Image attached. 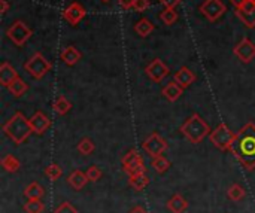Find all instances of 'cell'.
I'll return each instance as SVG.
<instances>
[{
    "label": "cell",
    "mask_w": 255,
    "mask_h": 213,
    "mask_svg": "<svg viewBox=\"0 0 255 213\" xmlns=\"http://www.w3.org/2000/svg\"><path fill=\"white\" fill-rule=\"evenodd\" d=\"M230 152H233L246 170L255 169V124L248 122L236 133Z\"/></svg>",
    "instance_id": "6da1fadb"
},
{
    "label": "cell",
    "mask_w": 255,
    "mask_h": 213,
    "mask_svg": "<svg viewBox=\"0 0 255 213\" xmlns=\"http://www.w3.org/2000/svg\"><path fill=\"white\" fill-rule=\"evenodd\" d=\"M3 133L14 142L15 145H21L33 133V128L30 125V119H27L24 116V113L15 112L12 115V118L3 125Z\"/></svg>",
    "instance_id": "7a4b0ae2"
},
{
    "label": "cell",
    "mask_w": 255,
    "mask_h": 213,
    "mask_svg": "<svg viewBox=\"0 0 255 213\" xmlns=\"http://www.w3.org/2000/svg\"><path fill=\"white\" fill-rule=\"evenodd\" d=\"M181 131L191 142V143H200L206 136L211 134V128H209L208 122L199 113L191 115L181 125Z\"/></svg>",
    "instance_id": "3957f363"
},
{
    "label": "cell",
    "mask_w": 255,
    "mask_h": 213,
    "mask_svg": "<svg viewBox=\"0 0 255 213\" xmlns=\"http://www.w3.org/2000/svg\"><path fill=\"white\" fill-rule=\"evenodd\" d=\"M51 63L41 54V52H36V54H33L29 60H27V63L24 64V69H26V72L32 76V78H35V79H42L49 70H51Z\"/></svg>",
    "instance_id": "277c9868"
},
{
    "label": "cell",
    "mask_w": 255,
    "mask_h": 213,
    "mask_svg": "<svg viewBox=\"0 0 255 213\" xmlns=\"http://www.w3.org/2000/svg\"><path fill=\"white\" fill-rule=\"evenodd\" d=\"M234 133L227 127V124H219L213 131H211V143L221 151H230V146L234 140Z\"/></svg>",
    "instance_id": "5b68a950"
},
{
    "label": "cell",
    "mask_w": 255,
    "mask_h": 213,
    "mask_svg": "<svg viewBox=\"0 0 255 213\" xmlns=\"http://www.w3.org/2000/svg\"><path fill=\"white\" fill-rule=\"evenodd\" d=\"M8 37L17 45V46H24L26 42L32 37V29L21 20H17L12 23V26L8 29Z\"/></svg>",
    "instance_id": "8992f818"
},
{
    "label": "cell",
    "mask_w": 255,
    "mask_h": 213,
    "mask_svg": "<svg viewBox=\"0 0 255 213\" xmlns=\"http://www.w3.org/2000/svg\"><path fill=\"white\" fill-rule=\"evenodd\" d=\"M225 11H227V8L221 0H205V3L200 6V12L212 23L219 20Z\"/></svg>",
    "instance_id": "52a82bcc"
},
{
    "label": "cell",
    "mask_w": 255,
    "mask_h": 213,
    "mask_svg": "<svg viewBox=\"0 0 255 213\" xmlns=\"http://www.w3.org/2000/svg\"><path fill=\"white\" fill-rule=\"evenodd\" d=\"M142 146H143V149H145L152 158L161 155V154L167 149L166 140H164L160 134H157V133H152V134L143 142Z\"/></svg>",
    "instance_id": "ba28073f"
},
{
    "label": "cell",
    "mask_w": 255,
    "mask_h": 213,
    "mask_svg": "<svg viewBox=\"0 0 255 213\" xmlns=\"http://www.w3.org/2000/svg\"><path fill=\"white\" fill-rule=\"evenodd\" d=\"M145 72L148 75V78L154 82H161L167 75H169V67L160 60V58H155L152 60L146 69H145Z\"/></svg>",
    "instance_id": "9c48e42d"
},
{
    "label": "cell",
    "mask_w": 255,
    "mask_h": 213,
    "mask_svg": "<svg viewBox=\"0 0 255 213\" xmlns=\"http://www.w3.org/2000/svg\"><path fill=\"white\" fill-rule=\"evenodd\" d=\"M234 55L242 61V63H249L255 57V45L248 39L243 37L234 48Z\"/></svg>",
    "instance_id": "30bf717a"
},
{
    "label": "cell",
    "mask_w": 255,
    "mask_h": 213,
    "mask_svg": "<svg viewBox=\"0 0 255 213\" xmlns=\"http://www.w3.org/2000/svg\"><path fill=\"white\" fill-rule=\"evenodd\" d=\"M85 8L81 5V3H72V5H69L66 9H64V12H63V17H64V20L70 24V26H76L84 17H85Z\"/></svg>",
    "instance_id": "8fae6325"
},
{
    "label": "cell",
    "mask_w": 255,
    "mask_h": 213,
    "mask_svg": "<svg viewBox=\"0 0 255 213\" xmlns=\"http://www.w3.org/2000/svg\"><path fill=\"white\" fill-rule=\"evenodd\" d=\"M30 125L33 128V133L36 134H43L49 127H51V119L43 113V112H36L30 118Z\"/></svg>",
    "instance_id": "7c38bea8"
},
{
    "label": "cell",
    "mask_w": 255,
    "mask_h": 213,
    "mask_svg": "<svg viewBox=\"0 0 255 213\" xmlns=\"http://www.w3.org/2000/svg\"><path fill=\"white\" fill-rule=\"evenodd\" d=\"M17 78H18L17 70L9 63H6V61L2 63V66H0V84H2L5 88H8Z\"/></svg>",
    "instance_id": "4fadbf2b"
},
{
    "label": "cell",
    "mask_w": 255,
    "mask_h": 213,
    "mask_svg": "<svg viewBox=\"0 0 255 213\" xmlns=\"http://www.w3.org/2000/svg\"><path fill=\"white\" fill-rule=\"evenodd\" d=\"M173 79H175V82L176 84H179L182 88H188L191 84H194V81H196V75H194V72H191V69H188V67H181L178 72L173 75Z\"/></svg>",
    "instance_id": "5bb4252c"
},
{
    "label": "cell",
    "mask_w": 255,
    "mask_h": 213,
    "mask_svg": "<svg viewBox=\"0 0 255 213\" xmlns=\"http://www.w3.org/2000/svg\"><path fill=\"white\" fill-rule=\"evenodd\" d=\"M67 182H69V185H70L73 189L81 191L85 185H87L88 178H87V173H82L81 170H73V172L69 175Z\"/></svg>",
    "instance_id": "9a60e30c"
},
{
    "label": "cell",
    "mask_w": 255,
    "mask_h": 213,
    "mask_svg": "<svg viewBox=\"0 0 255 213\" xmlns=\"http://www.w3.org/2000/svg\"><path fill=\"white\" fill-rule=\"evenodd\" d=\"M182 93H184V88L179 85V84H176V82H170V84H167L164 88H163V96L167 99V102H170V103H173V102H176L181 96H182Z\"/></svg>",
    "instance_id": "2e32d148"
},
{
    "label": "cell",
    "mask_w": 255,
    "mask_h": 213,
    "mask_svg": "<svg viewBox=\"0 0 255 213\" xmlns=\"http://www.w3.org/2000/svg\"><path fill=\"white\" fill-rule=\"evenodd\" d=\"M187 207H188L187 200L179 194H175L172 198L167 201V209L172 213H184L187 210Z\"/></svg>",
    "instance_id": "e0dca14e"
},
{
    "label": "cell",
    "mask_w": 255,
    "mask_h": 213,
    "mask_svg": "<svg viewBox=\"0 0 255 213\" xmlns=\"http://www.w3.org/2000/svg\"><path fill=\"white\" fill-rule=\"evenodd\" d=\"M61 60L67 66H75L81 60V52L75 46H66L61 52Z\"/></svg>",
    "instance_id": "ac0fdd59"
},
{
    "label": "cell",
    "mask_w": 255,
    "mask_h": 213,
    "mask_svg": "<svg viewBox=\"0 0 255 213\" xmlns=\"http://www.w3.org/2000/svg\"><path fill=\"white\" fill-rule=\"evenodd\" d=\"M236 17L248 27V29H254L255 27V8L254 9H236Z\"/></svg>",
    "instance_id": "d6986e66"
},
{
    "label": "cell",
    "mask_w": 255,
    "mask_h": 213,
    "mask_svg": "<svg viewBox=\"0 0 255 213\" xmlns=\"http://www.w3.org/2000/svg\"><path fill=\"white\" fill-rule=\"evenodd\" d=\"M45 194V189L38 183V182H32L26 189H24V195L29 200H41Z\"/></svg>",
    "instance_id": "ffe728a7"
},
{
    "label": "cell",
    "mask_w": 255,
    "mask_h": 213,
    "mask_svg": "<svg viewBox=\"0 0 255 213\" xmlns=\"http://www.w3.org/2000/svg\"><path fill=\"white\" fill-rule=\"evenodd\" d=\"M152 30H154V24L146 18H142L134 24V32L142 37H146L148 35H151Z\"/></svg>",
    "instance_id": "44dd1931"
},
{
    "label": "cell",
    "mask_w": 255,
    "mask_h": 213,
    "mask_svg": "<svg viewBox=\"0 0 255 213\" xmlns=\"http://www.w3.org/2000/svg\"><path fill=\"white\" fill-rule=\"evenodd\" d=\"M8 90H9V93L14 96V97H21L24 93H27V90H29V85L21 79V78H17L9 87H8Z\"/></svg>",
    "instance_id": "7402d4cb"
},
{
    "label": "cell",
    "mask_w": 255,
    "mask_h": 213,
    "mask_svg": "<svg viewBox=\"0 0 255 213\" xmlns=\"http://www.w3.org/2000/svg\"><path fill=\"white\" fill-rule=\"evenodd\" d=\"M128 183H130V186H131L133 189H136V191H143V189L148 186L149 179H148V176H146L145 173H142V175L131 176V178L128 179Z\"/></svg>",
    "instance_id": "603a6c76"
},
{
    "label": "cell",
    "mask_w": 255,
    "mask_h": 213,
    "mask_svg": "<svg viewBox=\"0 0 255 213\" xmlns=\"http://www.w3.org/2000/svg\"><path fill=\"white\" fill-rule=\"evenodd\" d=\"M52 107H54V110H55L58 115H66V113L70 110L72 105H70V102H69L64 96H58V97L54 100Z\"/></svg>",
    "instance_id": "cb8c5ba5"
},
{
    "label": "cell",
    "mask_w": 255,
    "mask_h": 213,
    "mask_svg": "<svg viewBox=\"0 0 255 213\" xmlns=\"http://www.w3.org/2000/svg\"><path fill=\"white\" fill-rule=\"evenodd\" d=\"M20 166H21V164H20L18 158H15L14 155H6V157L2 158V167H3L6 172H9V173L18 172Z\"/></svg>",
    "instance_id": "d4e9b609"
},
{
    "label": "cell",
    "mask_w": 255,
    "mask_h": 213,
    "mask_svg": "<svg viewBox=\"0 0 255 213\" xmlns=\"http://www.w3.org/2000/svg\"><path fill=\"white\" fill-rule=\"evenodd\" d=\"M151 167L157 172V173H164L169 170L170 167V163L167 158H164L163 155H158V157H154L152 161H151Z\"/></svg>",
    "instance_id": "484cf974"
},
{
    "label": "cell",
    "mask_w": 255,
    "mask_h": 213,
    "mask_svg": "<svg viewBox=\"0 0 255 213\" xmlns=\"http://www.w3.org/2000/svg\"><path fill=\"white\" fill-rule=\"evenodd\" d=\"M94 143H93V140L88 139V137H84L79 143H78V152L82 154V155H90L93 151H94Z\"/></svg>",
    "instance_id": "4316f807"
},
{
    "label": "cell",
    "mask_w": 255,
    "mask_h": 213,
    "mask_svg": "<svg viewBox=\"0 0 255 213\" xmlns=\"http://www.w3.org/2000/svg\"><path fill=\"white\" fill-rule=\"evenodd\" d=\"M160 20H161L166 26H172V24L178 20V14H176L175 8H166V9L160 14Z\"/></svg>",
    "instance_id": "83f0119b"
},
{
    "label": "cell",
    "mask_w": 255,
    "mask_h": 213,
    "mask_svg": "<svg viewBox=\"0 0 255 213\" xmlns=\"http://www.w3.org/2000/svg\"><path fill=\"white\" fill-rule=\"evenodd\" d=\"M227 195H228V198L233 200V201H240V200L245 198V189H243L240 185L234 183V185H231V186L228 188Z\"/></svg>",
    "instance_id": "f1b7e54d"
},
{
    "label": "cell",
    "mask_w": 255,
    "mask_h": 213,
    "mask_svg": "<svg viewBox=\"0 0 255 213\" xmlns=\"http://www.w3.org/2000/svg\"><path fill=\"white\" fill-rule=\"evenodd\" d=\"M26 213H42L43 212V203L41 200H29L24 204Z\"/></svg>",
    "instance_id": "f546056e"
},
{
    "label": "cell",
    "mask_w": 255,
    "mask_h": 213,
    "mask_svg": "<svg viewBox=\"0 0 255 213\" xmlns=\"http://www.w3.org/2000/svg\"><path fill=\"white\" fill-rule=\"evenodd\" d=\"M124 172L128 175V178L145 173V164H143V160H139L137 163H134V164H131V166L126 167V169H124Z\"/></svg>",
    "instance_id": "4dcf8cb0"
},
{
    "label": "cell",
    "mask_w": 255,
    "mask_h": 213,
    "mask_svg": "<svg viewBox=\"0 0 255 213\" xmlns=\"http://www.w3.org/2000/svg\"><path fill=\"white\" fill-rule=\"evenodd\" d=\"M45 175L48 176V179H51V180H57V179H60V178H61L63 170H61V167H60L58 164L52 163V164H49V166L45 169Z\"/></svg>",
    "instance_id": "1f68e13d"
},
{
    "label": "cell",
    "mask_w": 255,
    "mask_h": 213,
    "mask_svg": "<svg viewBox=\"0 0 255 213\" xmlns=\"http://www.w3.org/2000/svg\"><path fill=\"white\" fill-rule=\"evenodd\" d=\"M139 160H142L140 158V155H139V152L136 151V149H131V151H128L126 155H124V158H123V169H126V167H128V166H131V164H134V163H137Z\"/></svg>",
    "instance_id": "d6a6232c"
},
{
    "label": "cell",
    "mask_w": 255,
    "mask_h": 213,
    "mask_svg": "<svg viewBox=\"0 0 255 213\" xmlns=\"http://www.w3.org/2000/svg\"><path fill=\"white\" fill-rule=\"evenodd\" d=\"M87 178H88V180H91V182H97V180L102 178V170H100L97 166H91V167H88V170H87Z\"/></svg>",
    "instance_id": "836d02e7"
},
{
    "label": "cell",
    "mask_w": 255,
    "mask_h": 213,
    "mask_svg": "<svg viewBox=\"0 0 255 213\" xmlns=\"http://www.w3.org/2000/svg\"><path fill=\"white\" fill-rule=\"evenodd\" d=\"M54 213H78V210H76V207L73 206V204H70V203H63V204H60L57 209H55V212Z\"/></svg>",
    "instance_id": "e575fe53"
},
{
    "label": "cell",
    "mask_w": 255,
    "mask_h": 213,
    "mask_svg": "<svg viewBox=\"0 0 255 213\" xmlns=\"http://www.w3.org/2000/svg\"><path fill=\"white\" fill-rule=\"evenodd\" d=\"M149 8V0H134L133 9L137 12H143Z\"/></svg>",
    "instance_id": "d590c367"
},
{
    "label": "cell",
    "mask_w": 255,
    "mask_h": 213,
    "mask_svg": "<svg viewBox=\"0 0 255 213\" xmlns=\"http://www.w3.org/2000/svg\"><path fill=\"white\" fill-rule=\"evenodd\" d=\"M158 2L161 5H164L166 8H175V6H178L182 2V0H158Z\"/></svg>",
    "instance_id": "8d00e7d4"
},
{
    "label": "cell",
    "mask_w": 255,
    "mask_h": 213,
    "mask_svg": "<svg viewBox=\"0 0 255 213\" xmlns=\"http://www.w3.org/2000/svg\"><path fill=\"white\" fill-rule=\"evenodd\" d=\"M118 5H120L124 11H128V9L133 8L134 0H118Z\"/></svg>",
    "instance_id": "74e56055"
},
{
    "label": "cell",
    "mask_w": 255,
    "mask_h": 213,
    "mask_svg": "<svg viewBox=\"0 0 255 213\" xmlns=\"http://www.w3.org/2000/svg\"><path fill=\"white\" fill-rule=\"evenodd\" d=\"M230 2H231V5H233L236 9H242L243 5L246 3V0H230Z\"/></svg>",
    "instance_id": "f35d334b"
},
{
    "label": "cell",
    "mask_w": 255,
    "mask_h": 213,
    "mask_svg": "<svg viewBox=\"0 0 255 213\" xmlns=\"http://www.w3.org/2000/svg\"><path fill=\"white\" fill-rule=\"evenodd\" d=\"M0 3H2V14L5 15L9 9V3L6 2V0H0Z\"/></svg>",
    "instance_id": "ab89813d"
},
{
    "label": "cell",
    "mask_w": 255,
    "mask_h": 213,
    "mask_svg": "<svg viewBox=\"0 0 255 213\" xmlns=\"http://www.w3.org/2000/svg\"><path fill=\"white\" fill-rule=\"evenodd\" d=\"M130 213H146V212H145V210H143L140 206H136V207H134V209H133Z\"/></svg>",
    "instance_id": "60d3db41"
},
{
    "label": "cell",
    "mask_w": 255,
    "mask_h": 213,
    "mask_svg": "<svg viewBox=\"0 0 255 213\" xmlns=\"http://www.w3.org/2000/svg\"><path fill=\"white\" fill-rule=\"evenodd\" d=\"M102 2H103V3H109V2H111V0H102Z\"/></svg>",
    "instance_id": "b9f144b4"
},
{
    "label": "cell",
    "mask_w": 255,
    "mask_h": 213,
    "mask_svg": "<svg viewBox=\"0 0 255 213\" xmlns=\"http://www.w3.org/2000/svg\"><path fill=\"white\" fill-rule=\"evenodd\" d=\"M252 2H255V0H252Z\"/></svg>",
    "instance_id": "7bdbcfd3"
}]
</instances>
